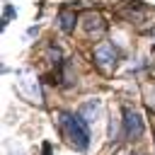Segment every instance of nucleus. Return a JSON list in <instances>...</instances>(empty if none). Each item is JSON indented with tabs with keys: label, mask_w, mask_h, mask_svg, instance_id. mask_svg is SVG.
Listing matches in <instances>:
<instances>
[{
	"label": "nucleus",
	"mask_w": 155,
	"mask_h": 155,
	"mask_svg": "<svg viewBox=\"0 0 155 155\" xmlns=\"http://www.w3.org/2000/svg\"><path fill=\"white\" fill-rule=\"evenodd\" d=\"M143 128H145V126H143L140 114L126 109V111H124V136H126V138H140V136H143Z\"/></svg>",
	"instance_id": "f03ea898"
},
{
	"label": "nucleus",
	"mask_w": 155,
	"mask_h": 155,
	"mask_svg": "<svg viewBox=\"0 0 155 155\" xmlns=\"http://www.w3.org/2000/svg\"><path fill=\"white\" fill-rule=\"evenodd\" d=\"M94 58L99 61V65H111L116 63V48L114 46H102L94 51Z\"/></svg>",
	"instance_id": "7ed1b4c3"
},
{
	"label": "nucleus",
	"mask_w": 155,
	"mask_h": 155,
	"mask_svg": "<svg viewBox=\"0 0 155 155\" xmlns=\"http://www.w3.org/2000/svg\"><path fill=\"white\" fill-rule=\"evenodd\" d=\"M73 27H75V15L63 12V15H61V29H63V31H70Z\"/></svg>",
	"instance_id": "20e7f679"
},
{
	"label": "nucleus",
	"mask_w": 155,
	"mask_h": 155,
	"mask_svg": "<svg viewBox=\"0 0 155 155\" xmlns=\"http://www.w3.org/2000/svg\"><path fill=\"white\" fill-rule=\"evenodd\" d=\"M58 124H61L63 136L68 138V143H70L75 150H87V145H90V128H87L82 114L63 111L61 119H58Z\"/></svg>",
	"instance_id": "f257e3e1"
},
{
	"label": "nucleus",
	"mask_w": 155,
	"mask_h": 155,
	"mask_svg": "<svg viewBox=\"0 0 155 155\" xmlns=\"http://www.w3.org/2000/svg\"><path fill=\"white\" fill-rule=\"evenodd\" d=\"M12 15H15V10H12V7H5V24H7V19H10Z\"/></svg>",
	"instance_id": "39448f33"
}]
</instances>
